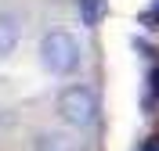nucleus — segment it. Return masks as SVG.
<instances>
[{
	"label": "nucleus",
	"instance_id": "1",
	"mask_svg": "<svg viewBox=\"0 0 159 151\" xmlns=\"http://www.w3.org/2000/svg\"><path fill=\"white\" fill-rule=\"evenodd\" d=\"M40 61H43V69L54 72V76L76 72L80 69V43H76V36L65 32V29L47 32V36L40 40Z\"/></svg>",
	"mask_w": 159,
	"mask_h": 151
},
{
	"label": "nucleus",
	"instance_id": "2",
	"mask_svg": "<svg viewBox=\"0 0 159 151\" xmlns=\"http://www.w3.org/2000/svg\"><path fill=\"white\" fill-rule=\"evenodd\" d=\"M58 115L69 126H90L98 119V97L90 86H65L58 94Z\"/></svg>",
	"mask_w": 159,
	"mask_h": 151
},
{
	"label": "nucleus",
	"instance_id": "3",
	"mask_svg": "<svg viewBox=\"0 0 159 151\" xmlns=\"http://www.w3.org/2000/svg\"><path fill=\"white\" fill-rule=\"evenodd\" d=\"M18 43V25L7 18V15H0V58H7L11 50Z\"/></svg>",
	"mask_w": 159,
	"mask_h": 151
},
{
	"label": "nucleus",
	"instance_id": "4",
	"mask_svg": "<svg viewBox=\"0 0 159 151\" xmlns=\"http://www.w3.org/2000/svg\"><path fill=\"white\" fill-rule=\"evenodd\" d=\"M101 15H105V0H80V18L87 25H98Z\"/></svg>",
	"mask_w": 159,
	"mask_h": 151
},
{
	"label": "nucleus",
	"instance_id": "5",
	"mask_svg": "<svg viewBox=\"0 0 159 151\" xmlns=\"http://www.w3.org/2000/svg\"><path fill=\"white\" fill-rule=\"evenodd\" d=\"M141 22H148L152 29H159V0L152 4V11H145V15H141Z\"/></svg>",
	"mask_w": 159,
	"mask_h": 151
},
{
	"label": "nucleus",
	"instance_id": "6",
	"mask_svg": "<svg viewBox=\"0 0 159 151\" xmlns=\"http://www.w3.org/2000/svg\"><path fill=\"white\" fill-rule=\"evenodd\" d=\"M145 151H159V144H148V148H145Z\"/></svg>",
	"mask_w": 159,
	"mask_h": 151
}]
</instances>
